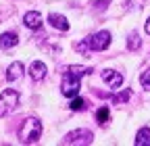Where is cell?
I'll use <instances>...</instances> for the list:
<instances>
[{"mask_svg": "<svg viewBox=\"0 0 150 146\" xmlns=\"http://www.w3.org/2000/svg\"><path fill=\"white\" fill-rule=\"evenodd\" d=\"M23 23H25V27L27 29H33V31H38L42 27V15L38 13V11H29V13H25V17H23Z\"/></svg>", "mask_w": 150, "mask_h": 146, "instance_id": "cell-7", "label": "cell"}, {"mask_svg": "<svg viewBox=\"0 0 150 146\" xmlns=\"http://www.w3.org/2000/svg\"><path fill=\"white\" fill-rule=\"evenodd\" d=\"M42 121L40 119H35V117H27L23 119L21 127H19V140H21L23 144H33L40 140L42 136Z\"/></svg>", "mask_w": 150, "mask_h": 146, "instance_id": "cell-3", "label": "cell"}, {"mask_svg": "<svg viewBox=\"0 0 150 146\" xmlns=\"http://www.w3.org/2000/svg\"><path fill=\"white\" fill-rule=\"evenodd\" d=\"M94 69L92 67H83V65H69L65 71H63V86H61V92L63 96L67 98H73L77 96L79 92V86H81V77L92 73Z\"/></svg>", "mask_w": 150, "mask_h": 146, "instance_id": "cell-1", "label": "cell"}, {"mask_svg": "<svg viewBox=\"0 0 150 146\" xmlns=\"http://www.w3.org/2000/svg\"><path fill=\"white\" fill-rule=\"evenodd\" d=\"M136 146H150V127H142L136 134Z\"/></svg>", "mask_w": 150, "mask_h": 146, "instance_id": "cell-12", "label": "cell"}, {"mask_svg": "<svg viewBox=\"0 0 150 146\" xmlns=\"http://www.w3.org/2000/svg\"><path fill=\"white\" fill-rule=\"evenodd\" d=\"M146 0H125V11H136V9H142Z\"/></svg>", "mask_w": 150, "mask_h": 146, "instance_id": "cell-17", "label": "cell"}, {"mask_svg": "<svg viewBox=\"0 0 150 146\" xmlns=\"http://www.w3.org/2000/svg\"><path fill=\"white\" fill-rule=\"evenodd\" d=\"M129 98H131V90H127V88H125V90H121L119 94H115V96H112L110 100L115 102V104H125Z\"/></svg>", "mask_w": 150, "mask_h": 146, "instance_id": "cell-14", "label": "cell"}, {"mask_svg": "<svg viewBox=\"0 0 150 146\" xmlns=\"http://www.w3.org/2000/svg\"><path fill=\"white\" fill-rule=\"evenodd\" d=\"M48 21H50V25H52V27H56V29H61V31H69V21L65 19L63 15H59V13H50V15H48Z\"/></svg>", "mask_w": 150, "mask_h": 146, "instance_id": "cell-10", "label": "cell"}, {"mask_svg": "<svg viewBox=\"0 0 150 146\" xmlns=\"http://www.w3.org/2000/svg\"><path fill=\"white\" fill-rule=\"evenodd\" d=\"M144 29H146V33H148V35H150V19H148V21H146V27H144Z\"/></svg>", "mask_w": 150, "mask_h": 146, "instance_id": "cell-19", "label": "cell"}, {"mask_svg": "<svg viewBox=\"0 0 150 146\" xmlns=\"http://www.w3.org/2000/svg\"><path fill=\"white\" fill-rule=\"evenodd\" d=\"M46 73H48V69H46V65L42 61H33L29 65V75H31L33 82H42L46 77Z\"/></svg>", "mask_w": 150, "mask_h": 146, "instance_id": "cell-8", "label": "cell"}, {"mask_svg": "<svg viewBox=\"0 0 150 146\" xmlns=\"http://www.w3.org/2000/svg\"><path fill=\"white\" fill-rule=\"evenodd\" d=\"M17 102H19V92H17V90L6 88L4 92L0 94V119L6 117L13 108L17 106Z\"/></svg>", "mask_w": 150, "mask_h": 146, "instance_id": "cell-4", "label": "cell"}, {"mask_svg": "<svg viewBox=\"0 0 150 146\" xmlns=\"http://www.w3.org/2000/svg\"><path fill=\"white\" fill-rule=\"evenodd\" d=\"M140 84H142L144 90H148V92H150V69H146L142 75H140Z\"/></svg>", "mask_w": 150, "mask_h": 146, "instance_id": "cell-18", "label": "cell"}, {"mask_svg": "<svg viewBox=\"0 0 150 146\" xmlns=\"http://www.w3.org/2000/svg\"><path fill=\"white\" fill-rule=\"evenodd\" d=\"M69 108H71V111H83V108H86V100H83V98H79V96H73V100H71Z\"/></svg>", "mask_w": 150, "mask_h": 146, "instance_id": "cell-16", "label": "cell"}, {"mask_svg": "<svg viewBox=\"0 0 150 146\" xmlns=\"http://www.w3.org/2000/svg\"><path fill=\"white\" fill-rule=\"evenodd\" d=\"M110 40L112 35L110 31H98L94 35H88V38H83L81 42H75V50H79L83 57H92V52H102L110 46Z\"/></svg>", "mask_w": 150, "mask_h": 146, "instance_id": "cell-2", "label": "cell"}, {"mask_svg": "<svg viewBox=\"0 0 150 146\" xmlns=\"http://www.w3.org/2000/svg\"><path fill=\"white\" fill-rule=\"evenodd\" d=\"M140 46H142V38H140V33H138V31H131V33L127 35V50L136 52V50H140Z\"/></svg>", "mask_w": 150, "mask_h": 146, "instance_id": "cell-13", "label": "cell"}, {"mask_svg": "<svg viewBox=\"0 0 150 146\" xmlns=\"http://www.w3.org/2000/svg\"><path fill=\"white\" fill-rule=\"evenodd\" d=\"M19 44V35L15 31H4L0 35V50H11Z\"/></svg>", "mask_w": 150, "mask_h": 146, "instance_id": "cell-9", "label": "cell"}, {"mask_svg": "<svg viewBox=\"0 0 150 146\" xmlns=\"http://www.w3.org/2000/svg\"><path fill=\"white\" fill-rule=\"evenodd\" d=\"M94 142V134L90 130H75V132H69L65 138H63V144L65 146H73V144H92Z\"/></svg>", "mask_w": 150, "mask_h": 146, "instance_id": "cell-5", "label": "cell"}, {"mask_svg": "<svg viewBox=\"0 0 150 146\" xmlns=\"http://www.w3.org/2000/svg\"><path fill=\"white\" fill-rule=\"evenodd\" d=\"M102 82L106 84V86H110V88H119L121 84H123V75L119 71H112V69H104L102 71Z\"/></svg>", "mask_w": 150, "mask_h": 146, "instance_id": "cell-6", "label": "cell"}, {"mask_svg": "<svg viewBox=\"0 0 150 146\" xmlns=\"http://www.w3.org/2000/svg\"><path fill=\"white\" fill-rule=\"evenodd\" d=\"M108 117H110L108 106H100L98 111H96V119H98V123H100V125H104V123L108 121Z\"/></svg>", "mask_w": 150, "mask_h": 146, "instance_id": "cell-15", "label": "cell"}, {"mask_svg": "<svg viewBox=\"0 0 150 146\" xmlns=\"http://www.w3.org/2000/svg\"><path fill=\"white\" fill-rule=\"evenodd\" d=\"M21 75H23V63L15 61V63L6 69V79H8V82H17V79H21Z\"/></svg>", "mask_w": 150, "mask_h": 146, "instance_id": "cell-11", "label": "cell"}]
</instances>
